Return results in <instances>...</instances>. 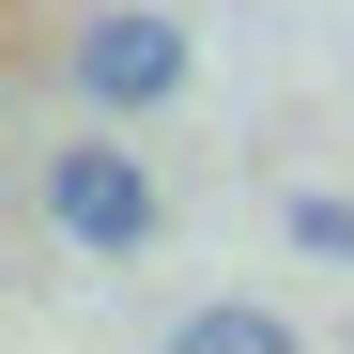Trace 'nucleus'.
Segmentation results:
<instances>
[{
  "instance_id": "4",
  "label": "nucleus",
  "mask_w": 354,
  "mask_h": 354,
  "mask_svg": "<svg viewBox=\"0 0 354 354\" xmlns=\"http://www.w3.org/2000/svg\"><path fill=\"white\" fill-rule=\"evenodd\" d=\"M292 247H308V262H354V201L308 185V201H292Z\"/></svg>"
},
{
  "instance_id": "1",
  "label": "nucleus",
  "mask_w": 354,
  "mask_h": 354,
  "mask_svg": "<svg viewBox=\"0 0 354 354\" xmlns=\"http://www.w3.org/2000/svg\"><path fill=\"white\" fill-rule=\"evenodd\" d=\"M31 201H46V231H62L77 262H139L154 231H169V201H154V154H124V124H77V139H46Z\"/></svg>"
},
{
  "instance_id": "3",
  "label": "nucleus",
  "mask_w": 354,
  "mask_h": 354,
  "mask_svg": "<svg viewBox=\"0 0 354 354\" xmlns=\"http://www.w3.org/2000/svg\"><path fill=\"white\" fill-rule=\"evenodd\" d=\"M292 324L262 308V292H216V308H185V354H277Z\"/></svg>"
},
{
  "instance_id": "2",
  "label": "nucleus",
  "mask_w": 354,
  "mask_h": 354,
  "mask_svg": "<svg viewBox=\"0 0 354 354\" xmlns=\"http://www.w3.org/2000/svg\"><path fill=\"white\" fill-rule=\"evenodd\" d=\"M62 93L93 108V124H154V108L185 93V31L139 16V0H108V16H77V31H62Z\"/></svg>"
}]
</instances>
